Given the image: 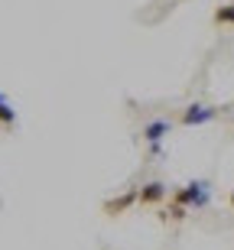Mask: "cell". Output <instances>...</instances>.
<instances>
[{"label":"cell","mask_w":234,"mask_h":250,"mask_svg":"<svg viewBox=\"0 0 234 250\" xmlns=\"http://www.w3.org/2000/svg\"><path fill=\"white\" fill-rule=\"evenodd\" d=\"M212 202V186H208L205 179H192L189 186H182V188H172V205H182V208H205V205Z\"/></svg>","instance_id":"cell-1"},{"label":"cell","mask_w":234,"mask_h":250,"mask_svg":"<svg viewBox=\"0 0 234 250\" xmlns=\"http://www.w3.org/2000/svg\"><path fill=\"white\" fill-rule=\"evenodd\" d=\"M218 107H212V104H202V101H195V104H189L186 111L179 114V124L182 127H202V124H212L218 117Z\"/></svg>","instance_id":"cell-2"},{"label":"cell","mask_w":234,"mask_h":250,"mask_svg":"<svg viewBox=\"0 0 234 250\" xmlns=\"http://www.w3.org/2000/svg\"><path fill=\"white\" fill-rule=\"evenodd\" d=\"M166 198H169V188H166V182H159V179H150V182L140 186V205H147V208H156V205H163Z\"/></svg>","instance_id":"cell-3"},{"label":"cell","mask_w":234,"mask_h":250,"mask_svg":"<svg viewBox=\"0 0 234 250\" xmlns=\"http://www.w3.org/2000/svg\"><path fill=\"white\" fill-rule=\"evenodd\" d=\"M169 130H172V121H166V117H153V121L143 127V140L150 143V149H159V143H163V137H166Z\"/></svg>","instance_id":"cell-4"},{"label":"cell","mask_w":234,"mask_h":250,"mask_svg":"<svg viewBox=\"0 0 234 250\" xmlns=\"http://www.w3.org/2000/svg\"><path fill=\"white\" fill-rule=\"evenodd\" d=\"M137 202H140V186L121 192L117 198H111V202H104V211H107V214H121V211H127V208L137 205Z\"/></svg>","instance_id":"cell-5"},{"label":"cell","mask_w":234,"mask_h":250,"mask_svg":"<svg viewBox=\"0 0 234 250\" xmlns=\"http://www.w3.org/2000/svg\"><path fill=\"white\" fill-rule=\"evenodd\" d=\"M0 124H3V127H13V124H17V111H13V104H10L3 94H0Z\"/></svg>","instance_id":"cell-6"},{"label":"cell","mask_w":234,"mask_h":250,"mask_svg":"<svg viewBox=\"0 0 234 250\" xmlns=\"http://www.w3.org/2000/svg\"><path fill=\"white\" fill-rule=\"evenodd\" d=\"M215 23L218 26H234V3H221L215 10Z\"/></svg>","instance_id":"cell-7"},{"label":"cell","mask_w":234,"mask_h":250,"mask_svg":"<svg viewBox=\"0 0 234 250\" xmlns=\"http://www.w3.org/2000/svg\"><path fill=\"white\" fill-rule=\"evenodd\" d=\"M186 214H189V208H182V205H169L166 211L159 214V218H163V221H186Z\"/></svg>","instance_id":"cell-8"},{"label":"cell","mask_w":234,"mask_h":250,"mask_svg":"<svg viewBox=\"0 0 234 250\" xmlns=\"http://www.w3.org/2000/svg\"><path fill=\"white\" fill-rule=\"evenodd\" d=\"M228 202H231V208H234V192H231V198H228Z\"/></svg>","instance_id":"cell-9"}]
</instances>
